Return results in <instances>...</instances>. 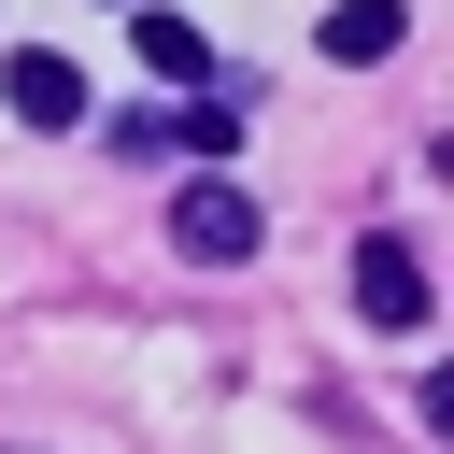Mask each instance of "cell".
Wrapping results in <instances>:
<instances>
[{"instance_id": "obj_4", "label": "cell", "mask_w": 454, "mask_h": 454, "mask_svg": "<svg viewBox=\"0 0 454 454\" xmlns=\"http://www.w3.org/2000/svg\"><path fill=\"white\" fill-rule=\"evenodd\" d=\"M128 43H142V71H156V85H213V43H199L184 14H156V0H142V14H128Z\"/></svg>"}, {"instance_id": "obj_2", "label": "cell", "mask_w": 454, "mask_h": 454, "mask_svg": "<svg viewBox=\"0 0 454 454\" xmlns=\"http://www.w3.org/2000/svg\"><path fill=\"white\" fill-rule=\"evenodd\" d=\"M0 99H14L28 128H85V71H71L57 43H14V57H0Z\"/></svg>"}, {"instance_id": "obj_5", "label": "cell", "mask_w": 454, "mask_h": 454, "mask_svg": "<svg viewBox=\"0 0 454 454\" xmlns=\"http://www.w3.org/2000/svg\"><path fill=\"white\" fill-rule=\"evenodd\" d=\"M397 28H411L397 0H340V14H326V57H340V71H369V57H397Z\"/></svg>"}, {"instance_id": "obj_1", "label": "cell", "mask_w": 454, "mask_h": 454, "mask_svg": "<svg viewBox=\"0 0 454 454\" xmlns=\"http://www.w3.org/2000/svg\"><path fill=\"white\" fill-rule=\"evenodd\" d=\"M255 227H270V213H255L241 184H184V213H170V241H184L199 270H241V255H255Z\"/></svg>"}, {"instance_id": "obj_3", "label": "cell", "mask_w": 454, "mask_h": 454, "mask_svg": "<svg viewBox=\"0 0 454 454\" xmlns=\"http://www.w3.org/2000/svg\"><path fill=\"white\" fill-rule=\"evenodd\" d=\"M355 298H369V326H426V255L411 241H355Z\"/></svg>"}]
</instances>
